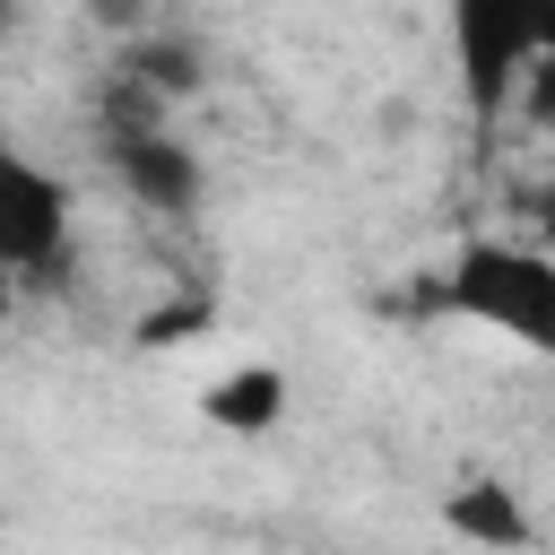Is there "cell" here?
Wrapping results in <instances>:
<instances>
[{"label":"cell","mask_w":555,"mask_h":555,"mask_svg":"<svg viewBox=\"0 0 555 555\" xmlns=\"http://www.w3.org/2000/svg\"><path fill=\"white\" fill-rule=\"evenodd\" d=\"M442 304L460 321H486L503 338H520L529 356L555 347V260L529 243H468L442 278Z\"/></svg>","instance_id":"1"},{"label":"cell","mask_w":555,"mask_h":555,"mask_svg":"<svg viewBox=\"0 0 555 555\" xmlns=\"http://www.w3.org/2000/svg\"><path fill=\"white\" fill-rule=\"evenodd\" d=\"M546 43H555V0H451V61L477 113H503L512 87L546 69Z\"/></svg>","instance_id":"2"},{"label":"cell","mask_w":555,"mask_h":555,"mask_svg":"<svg viewBox=\"0 0 555 555\" xmlns=\"http://www.w3.org/2000/svg\"><path fill=\"white\" fill-rule=\"evenodd\" d=\"M95 139H104L113 182H121L139 208H156V217H191V208H199V156H191L173 130H156V121H104Z\"/></svg>","instance_id":"4"},{"label":"cell","mask_w":555,"mask_h":555,"mask_svg":"<svg viewBox=\"0 0 555 555\" xmlns=\"http://www.w3.org/2000/svg\"><path fill=\"white\" fill-rule=\"evenodd\" d=\"M208 416H217L225 434H260V425H278V416H286V373H278V364H243V373H225V382L208 390Z\"/></svg>","instance_id":"5"},{"label":"cell","mask_w":555,"mask_h":555,"mask_svg":"<svg viewBox=\"0 0 555 555\" xmlns=\"http://www.w3.org/2000/svg\"><path fill=\"white\" fill-rule=\"evenodd\" d=\"M61 251H69V191H61V173L0 139V269L9 278H43V269H61Z\"/></svg>","instance_id":"3"},{"label":"cell","mask_w":555,"mask_h":555,"mask_svg":"<svg viewBox=\"0 0 555 555\" xmlns=\"http://www.w3.org/2000/svg\"><path fill=\"white\" fill-rule=\"evenodd\" d=\"M113 78H130L139 95L165 104V95H191V87H199V61H191V43H173V35H139V43L121 52Z\"/></svg>","instance_id":"7"},{"label":"cell","mask_w":555,"mask_h":555,"mask_svg":"<svg viewBox=\"0 0 555 555\" xmlns=\"http://www.w3.org/2000/svg\"><path fill=\"white\" fill-rule=\"evenodd\" d=\"M0 17H9V0H0Z\"/></svg>","instance_id":"8"},{"label":"cell","mask_w":555,"mask_h":555,"mask_svg":"<svg viewBox=\"0 0 555 555\" xmlns=\"http://www.w3.org/2000/svg\"><path fill=\"white\" fill-rule=\"evenodd\" d=\"M442 520H451L460 538H486V546H529V512H520L512 486H494V477L460 486V494L442 503Z\"/></svg>","instance_id":"6"}]
</instances>
